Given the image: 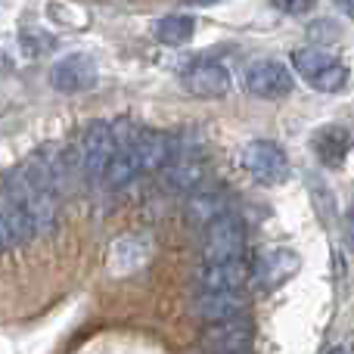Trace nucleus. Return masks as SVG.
Here are the masks:
<instances>
[{
    "mask_svg": "<svg viewBox=\"0 0 354 354\" xmlns=\"http://www.w3.org/2000/svg\"><path fill=\"white\" fill-rule=\"evenodd\" d=\"M292 68L308 87L320 93H339L348 84V66L320 47H301L292 53Z\"/></svg>",
    "mask_w": 354,
    "mask_h": 354,
    "instance_id": "1",
    "label": "nucleus"
},
{
    "mask_svg": "<svg viewBox=\"0 0 354 354\" xmlns=\"http://www.w3.org/2000/svg\"><path fill=\"white\" fill-rule=\"evenodd\" d=\"M245 252V227L236 214L224 212L205 224V243H202V261H233Z\"/></svg>",
    "mask_w": 354,
    "mask_h": 354,
    "instance_id": "2",
    "label": "nucleus"
},
{
    "mask_svg": "<svg viewBox=\"0 0 354 354\" xmlns=\"http://www.w3.org/2000/svg\"><path fill=\"white\" fill-rule=\"evenodd\" d=\"M112 153H115L112 124L93 122V124H87L84 134H81L75 162H78V168H81L84 177H91V180H103V171H106V165H109Z\"/></svg>",
    "mask_w": 354,
    "mask_h": 354,
    "instance_id": "3",
    "label": "nucleus"
},
{
    "mask_svg": "<svg viewBox=\"0 0 354 354\" xmlns=\"http://www.w3.org/2000/svg\"><path fill=\"white\" fill-rule=\"evenodd\" d=\"M243 168L255 177L258 183H283L289 174V159L274 140H252L243 149Z\"/></svg>",
    "mask_w": 354,
    "mask_h": 354,
    "instance_id": "4",
    "label": "nucleus"
},
{
    "mask_svg": "<svg viewBox=\"0 0 354 354\" xmlns=\"http://www.w3.org/2000/svg\"><path fill=\"white\" fill-rule=\"evenodd\" d=\"M245 91L252 97H261V100H283L292 93L295 81H292V72H289L283 62L277 59H261V62H252L245 68V78H243Z\"/></svg>",
    "mask_w": 354,
    "mask_h": 354,
    "instance_id": "5",
    "label": "nucleus"
},
{
    "mask_svg": "<svg viewBox=\"0 0 354 354\" xmlns=\"http://www.w3.org/2000/svg\"><path fill=\"white\" fill-rule=\"evenodd\" d=\"M249 308V295L245 289H196L193 314L205 324H218V320L243 317Z\"/></svg>",
    "mask_w": 354,
    "mask_h": 354,
    "instance_id": "6",
    "label": "nucleus"
},
{
    "mask_svg": "<svg viewBox=\"0 0 354 354\" xmlns=\"http://www.w3.org/2000/svg\"><path fill=\"white\" fill-rule=\"evenodd\" d=\"M97 81H100V68L91 53H68L50 68V84L59 93L91 91Z\"/></svg>",
    "mask_w": 354,
    "mask_h": 354,
    "instance_id": "7",
    "label": "nucleus"
},
{
    "mask_svg": "<svg viewBox=\"0 0 354 354\" xmlns=\"http://www.w3.org/2000/svg\"><path fill=\"white\" fill-rule=\"evenodd\" d=\"M252 345V324L243 317H230V320H218V324H208L202 333V348L208 354H249Z\"/></svg>",
    "mask_w": 354,
    "mask_h": 354,
    "instance_id": "8",
    "label": "nucleus"
},
{
    "mask_svg": "<svg viewBox=\"0 0 354 354\" xmlns=\"http://www.w3.org/2000/svg\"><path fill=\"white\" fill-rule=\"evenodd\" d=\"M183 87L199 100H218L230 91V72L221 62H193L183 72Z\"/></svg>",
    "mask_w": 354,
    "mask_h": 354,
    "instance_id": "9",
    "label": "nucleus"
},
{
    "mask_svg": "<svg viewBox=\"0 0 354 354\" xmlns=\"http://www.w3.org/2000/svg\"><path fill=\"white\" fill-rule=\"evenodd\" d=\"M252 277V268L243 258L233 261H202L196 274V289H245Z\"/></svg>",
    "mask_w": 354,
    "mask_h": 354,
    "instance_id": "10",
    "label": "nucleus"
},
{
    "mask_svg": "<svg viewBox=\"0 0 354 354\" xmlns=\"http://www.w3.org/2000/svg\"><path fill=\"white\" fill-rule=\"evenodd\" d=\"M299 268H301V258L295 255L292 249H274V252H268V255L258 261L255 280L261 283L264 289H277V286H283L286 280H292V277L299 274Z\"/></svg>",
    "mask_w": 354,
    "mask_h": 354,
    "instance_id": "11",
    "label": "nucleus"
},
{
    "mask_svg": "<svg viewBox=\"0 0 354 354\" xmlns=\"http://www.w3.org/2000/svg\"><path fill=\"white\" fill-rule=\"evenodd\" d=\"M314 153H317V159L324 162V165L330 168H339L345 159H348V149H351V137L345 128H339V124H326V128H320L317 134H314Z\"/></svg>",
    "mask_w": 354,
    "mask_h": 354,
    "instance_id": "12",
    "label": "nucleus"
},
{
    "mask_svg": "<svg viewBox=\"0 0 354 354\" xmlns=\"http://www.w3.org/2000/svg\"><path fill=\"white\" fill-rule=\"evenodd\" d=\"M156 41L159 44H168V47H180L187 44L189 37L196 35V19L193 16H183V12H174V16H165L156 22L153 28Z\"/></svg>",
    "mask_w": 354,
    "mask_h": 354,
    "instance_id": "13",
    "label": "nucleus"
},
{
    "mask_svg": "<svg viewBox=\"0 0 354 354\" xmlns=\"http://www.w3.org/2000/svg\"><path fill=\"white\" fill-rule=\"evenodd\" d=\"M224 212H227L224 196L214 193V189H199V193L189 199V218H193L196 224H212V221Z\"/></svg>",
    "mask_w": 354,
    "mask_h": 354,
    "instance_id": "14",
    "label": "nucleus"
},
{
    "mask_svg": "<svg viewBox=\"0 0 354 354\" xmlns=\"http://www.w3.org/2000/svg\"><path fill=\"white\" fill-rule=\"evenodd\" d=\"M270 3L280 12H286V16H308L317 6V0H270Z\"/></svg>",
    "mask_w": 354,
    "mask_h": 354,
    "instance_id": "15",
    "label": "nucleus"
},
{
    "mask_svg": "<svg viewBox=\"0 0 354 354\" xmlns=\"http://www.w3.org/2000/svg\"><path fill=\"white\" fill-rule=\"evenodd\" d=\"M193 3H199V6H205V3H218V0H193Z\"/></svg>",
    "mask_w": 354,
    "mask_h": 354,
    "instance_id": "16",
    "label": "nucleus"
},
{
    "mask_svg": "<svg viewBox=\"0 0 354 354\" xmlns=\"http://www.w3.org/2000/svg\"><path fill=\"white\" fill-rule=\"evenodd\" d=\"M330 354H348V351H345V348H333Z\"/></svg>",
    "mask_w": 354,
    "mask_h": 354,
    "instance_id": "17",
    "label": "nucleus"
},
{
    "mask_svg": "<svg viewBox=\"0 0 354 354\" xmlns=\"http://www.w3.org/2000/svg\"><path fill=\"white\" fill-rule=\"evenodd\" d=\"M239 354H245V351H239Z\"/></svg>",
    "mask_w": 354,
    "mask_h": 354,
    "instance_id": "18",
    "label": "nucleus"
}]
</instances>
